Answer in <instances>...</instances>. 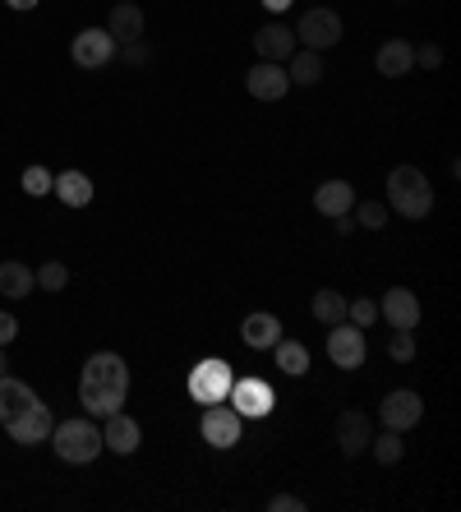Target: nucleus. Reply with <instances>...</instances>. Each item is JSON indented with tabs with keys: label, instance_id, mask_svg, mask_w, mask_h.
I'll list each match as a JSON object with an SVG mask.
<instances>
[{
	"label": "nucleus",
	"instance_id": "f257e3e1",
	"mask_svg": "<svg viewBox=\"0 0 461 512\" xmlns=\"http://www.w3.org/2000/svg\"><path fill=\"white\" fill-rule=\"evenodd\" d=\"M130 397V365L116 351H93L79 374V402L88 416H111Z\"/></svg>",
	"mask_w": 461,
	"mask_h": 512
},
{
	"label": "nucleus",
	"instance_id": "f03ea898",
	"mask_svg": "<svg viewBox=\"0 0 461 512\" xmlns=\"http://www.w3.org/2000/svg\"><path fill=\"white\" fill-rule=\"evenodd\" d=\"M388 203L397 208V217L420 222L434 213V185L425 180L420 167H392L388 171Z\"/></svg>",
	"mask_w": 461,
	"mask_h": 512
},
{
	"label": "nucleus",
	"instance_id": "7ed1b4c3",
	"mask_svg": "<svg viewBox=\"0 0 461 512\" xmlns=\"http://www.w3.org/2000/svg\"><path fill=\"white\" fill-rule=\"evenodd\" d=\"M51 448H56V457L60 462H70V466H88V462H97L102 457V429L93 425V420H65V425H56L51 429Z\"/></svg>",
	"mask_w": 461,
	"mask_h": 512
},
{
	"label": "nucleus",
	"instance_id": "20e7f679",
	"mask_svg": "<svg viewBox=\"0 0 461 512\" xmlns=\"http://www.w3.org/2000/svg\"><path fill=\"white\" fill-rule=\"evenodd\" d=\"M199 434H203V443H213L217 453H226V448H236L240 434H245V416H240L231 402H213V406H203Z\"/></svg>",
	"mask_w": 461,
	"mask_h": 512
},
{
	"label": "nucleus",
	"instance_id": "39448f33",
	"mask_svg": "<svg viewBox=\"0 0 461 512\" xmlns=\"http://www.w3.org/2000/svg\"><path fill=\"white\" fill-rule=\"evenodd\" d=\"M231 383H236V374H231V365L226 360H199L190 370V397L199 406H213V402H226V393H231Z\"/></svg>",
	"mask_w": 461,
	"mask_h": 512
},
{
	"label": "nucleus",
	"instance_id": "423d86ee",
	"mask_svg": "<svg viewBox=\"0 0 461 512\" xmlns=\"http://www.w3.org/2000/svg\"><path fill=\"white\" fill-rule=\"evenodd\" d=\"M120 42L107 33V28H83V33H74L70 42V60L79 65V70H107L111 60H116Z\"/></svg>",
	"mask_w": 461,
	"mask_h": 512
},
{
	"label": "nucleus",
	"instance_id": "0eeeda50",
	"mask_svg": "<svg viewBox=\"0 0 461 512\" xmlns=\"http://www.w3.org/2000/svg\"><path fill=\"white\" fill-rule=\"evenodd\" d=\"M291 33H296V42H305L309 51H328L342 42V14L337 10H305Z\"/></svg>",
	"mask_w": 461,
	"mask_h": 512
},
{
	"label": "nucleus",
	"instance_id": "6e6552de",
	"mask_svg": "<svg viewBox=\"0 0 461 512\" xmlns=\"http://www.w3.org/2000/svg\"><path fill=\"white\" fill-rule=\"evenodd\" d=\"M369 356V346H365V328H355V323H332V333H328V360L337 365V370H360Z\"/></svg>",
	"mask_w": 461,
	"mask_h": 512
},
{
	"label": "nucleus",
	"instance_id": "1a4fd4ad",
	"mask_svg": "<svg viewBox=\"0 0 461 512\" xmlns=\"http://www.w3.org/2000/svg\"><path fill=\"white\" fill-rule=\"evenodd\" d=\"M226 402L236 406L240 416L263 420V416H272V406H277V393H272L268 379H236V383H231V393H226Z\"/></svg>",
	"mask_w": 461,
	"mask_h": 512
},
{
	"label": "nucleus",
	"instance_id": "9d476101",
	"mask_svg": "<svg viewBox=\"0 0 461 512\" xmlns=\"http://www.w3.org/2000/svg\"><path fill=\"white\" fill-rule=\"evenodd\" d=\"M379 420L388 429H397V434H406V429H415L425 420V402H420V393H411V388H397V393H388L379 402Z\"/></svg>",
	"mask_w": 461,
	"mask_h": 512
},
{
	"label": "nucleus",
	"instance_id": "9b49d317",
	"mask_svg": "<svg viewBox=\"0 0 461 512\" xmlns=\"http://www.w3.org/2000/svg\"><path fill=\"white\" fill-rule=\"evenodd\" d=\"M51 429H56V420H51V406L37 402V406H28L19 420H10V425H5V434H10L19 448H37V443L51 439Z\"/></svg>",
	"mask_w": 461,
	"mask_h": 512
},
{
	"label": "nucleus",
	"instance_id": "f8f14e48",
	"mask_svg": "<svg viewBox=\"0 0 461 512\" xmlns=\"http://www.w3.org/2000/svg\"><path fill=\"white\" fill-rule=\"evenodd\" d=\"M379 319H388L392 328H406V333H415V328H420V296H415V291H406V286H392V291H383Z\"/></svg>",
	"mask_w": 461,
	"mask_h": 512
},
{
	"label": "nucleus",
	"instance_id": "ddd939ff",
	"mask_svg": "<svg viewBox=\"0 0 461 512\" xmlns=\"http://www.w3.org/2000/svg\"><path fill=\"white\" fill-rule=\"evenodd\" d=\"M102 443H107L116 457H130L139 453L143 443V429L134 416H125V411H111V416H102Z\"/></svg>",
	"mask_w": 461,
	"mask_h": 512
},
{
	"label": "nucleus",
	"instance_id": "4468645a",
	"mask_svg": "<svg viewBox=\"0 0 461 512\" xmlns=\"http://www.w3.org/2000/svg\"><path fill=\"white\" fill-rule=\"evenodd\" d=\"M337 448H342V457H360L369 453V439H374V425H369L365 411H342L337 416Z\"/></svg>",
	"mask_w": 461,
	"mask_h": 512
},
{
	"label": "nucleus",
	"instance_id": "2eb2a0df",
	"mask_svg": "<svg viewBox=\"0 0 461 512\" xmlns=\"http://www.w3.org/2000/svg\"><path fill=\"white\" fill-rule=\"evenodd\" d=\"M245 88H249V97H259V102H277V97H286V88H291V79H286V65L259 60V65L245 74Z\"/></svg>",
	"mask_w": 461,
	"mask_h": 512
},
{
	"label": "nucleus",
	"instance_id": "dca6fc26",
	"mask_svg": "<svg viewBox=\"0 0 461 512\" xmlns=\"http://www.w3.org/2000/svg\"><path fill=\"white\" fill-rule=\"evenodd\" d=\"M254 51H259V60L286 65V60H291V51H296V33H291L286 24H263L259 33H254Z\"/></svg>",
	"mask_w": 461,
	"mask_h": 512
},
{
	"label": "nucleus",
	"instance_id": "f3484780",
	"mask_svg": "<svg viewBox=\"0 0 461 512\" xmlns=\"http://www.w3.org/2000/svg\"><path fill=\"white\" fill-rule=\"evenodd\" d=\"M37 402H42V397H37L24 379H14V374H0V425L19 420L28 406H37Z\"/></svg>",
	"mask_w": 461,
	"mask_h": 512
},
{
	"label": "nucleus",
	"instance_id": "a211bd4d",
	"mask_svg": "<svg viewBox=\"0 0 461 512\" xmlns=\"http://www.w3.org/2000/svg\"><path fill=\"white\" fill-rule=\"evenodd\" d=\"M240 337H245V346H254V351H272V346L282 342V323H277V314L254 310L240 323Z\"/></svg>",
	"mask_w": 461,
	"mask_h": 512
},
{
	"label": "nucleus",
	"instance_id": "6ab92c4d",
	"mask_svg": "<svg viewBox=\"0 0 461 512\" xmlns=\"http://www.w3.org/2000/svg\"><path fill=\"white\" fill-rule=\"evenodd\" d=\"M107 33L116 37L120 47H130V42H139V37H143V10L134 5V0H120V5H111Z\"/></svg>",
	"mask_w": 461,
	"mask_h": 512
},
{
	"label": "nucleus",
	"instance_id": "aec40b11",
	"mask_svg": "<svg viewBox=\"0 0 461 512\" xmlns=\"http://www.w3.org/2000/svg\"><path fill=\"white\" fill-rule=\"evenodd\" d=\"M314 208H319L323 217H346L355 208L351 180H323L319 190H314Z\"/></svg>",
	"mask_w": 461,
	"mask_h": 512
},
{
	"label": "nucleus",
	"instance_id": "412c9836",
	"mask_svg": "<svg viewBox=\"0 0 461 512\" xmlns=\"http://www.w3.org/2000/svg\"><path fill=\"white\" fill-rule=\"evenodd\" d=\"M374 65H379L383 79H402V74L415 70V47H411V42H402V37H392V42H383V47H379Z\"/></svg>",
	"mask_w": 461,
	"mask_h": 512
},
{
	"label": "nucleus",
	"instance_id": "4be33fe9",
	"mask_svg": "<svg viewBox=\"0 0 461 512\" xmlns=\"http://www.w3.org/2000/svg\"><path fill=\"white\" fill-rule=\"evenodd\" d=\"M33 291H37V277H33V268H28V263H19V259L0 263V296H5V300H28Z\"/></svg>",
	"mask_w": 461,
	"mask_h": 512
},
{
	"label": "nucleus",
	"instance_id": "5701e85b",
	"mask_svg": "<svg viewBox=\"0 0 461 512\" xmlns=\"http://www.w3.org/2000/svg\"><path fill=\"white\" fill-rule=\"evenodd\" d=\"M51 194H56L60 203H70V208H88V203H93V180L83 176V171H60V176L51 180Z\"/></svg>",
	"mask_w": 461,
	"mask_h": 512
},
{
	"label": "nucleus",
	"instance_id": "b1692460",
	"mask_svg": "<svg viewBox=\"0 0 461 512\" xmlns=\"http://www.w3.org/2000/svg\"><path fill=\"white\" fill-rule=\"evenodd\" d=\"M286 79L300 88H314L323 79V51H291V60H286Z\"/></svg>",
	"mask_w": 461,
	"mask_h": 512
},
{
	"label": "nucleus",
	"instance_id": "393cba45",
	"mask_svg": "<svg viewBox=\"0 0 461 512\" xmlns=\"http://www.w3.org/2000/svg\"><path fill=\"white\" fill-rule=\"evenodd\" d=\"M272 356H277V370L286 374V379H300V374H309V346H300V342H277L272 346Z\"/></svg>",
	"mask_w": 461,
	"mask_h": 512
},
{
	"label": "nucleus",
	"instance_id": "a878e982",
	"mask_svg": "<svg viewBox=\"0 0 461 512\" xmlns=\"http://www.w3.org/2000/svg\"><path fill=\"white\" fill-rule=\"evenodd\" d=\"M309 314L332 328V323H342V319H346V296H342V291H319V296L309 300Z\"/></svg>",
	"mask_w": 461,
	"mask_h": 512
},
{
	"label": "nucleus",
	"instance_id": "bb28decb",
	"mask_svg": "<svg viewBox=\"0 0 461 512\" xmlns=\"http://www.w3.org/2000/svg\"><path fill=\"white\" fill-rule=\"evenodd\" d=\"M369 453L379 457L383 466H392V462H402V457H406V443H402V434H397V429H388V434H379V439H369Z\"/></svg>",
	"mask_w": 461,
	"mask_h": 512
},
{
	"label": "nucleus",
	"instance_id": "cd10ccee",
	"mask_svg": "<svg viewBox=\"0 0 461 512\" xmlns=\"http://www.w3.org/2000/svg\"><path fill=\"white\" fill-rule=\"evenodd\" d=\"M33 277H37V286H42V291H65V282H70V268H65L60 259H47Z\"/></svg>",
	"mask_w": 461,
	"mask_h": 512
},
{
	"label": "nucleus",
	"instance_id": "c85d7f7f",
	"mask_svg": "<svg viewBox=\"0 0 461 512\" xmlns=\"http://www.w3.org/2000/svg\"><path fill=\"white\" fill-rule=\"evenodd\" d=\"M379 319V300H346V323H355V328H369V323Z\"/></svg>",
	"mask_w": 461,
	"mask_h": 512
},
{
	"label": "nucleus",
	"instance_id": "c756f323",
	"mask_svg": "<svg viewBox=\"0 0 461 512\" xmlns=\"http://www.w3.org/2000/svg\"><path fill=\"white\" fill-rule=\"evenodd\" d=\"M388 356L397 360V365H411V360H415V337L406 333V328H392V337H388Z\"/></svg>",
	"mask_w": 461,
	"mask_h": 512
},
{
	"label": "nucleus",
	"instance_id": "7c9ffc66",
	"mask_svg": "<svg viewBox=\"0 0 461 512\" xmlns=\"http://www.w3.org/2000/svg\"><path fill=\"white\" fill-rule=\"evenodd\" d=\"M355 222H360L365 231H383V227H388V203H360Z\"/></svg>",
	"mask_w": 461,
	"mask_h": 512
},
{
	"label": "nucleus",
	"instance_id": "2f4dec72",
	"mask_svg": "<svg viewBox=\"0 0 461 512\" xmlns=\"http://www.w3.org/2000/svg\"><path fill=\"white\" fill-rule=\"evenodd\" d=\"M51 171L47 167H28L24 171V194H33V199H42V194H51Z\"/></svg>",
	"mask_w": 461,
	"mask_h": 512
},
{
	"label": "nucleus",
	"instance_id": "473e14b6",
	"mask_svg": "<svg viewBox=\"0 0 461 512\" xmlns=\"http://www.w3.org/2000/svg\"><path fill=\"white\" fill-rule=\"evenodd\" d=\"M415 65H420V70H438V65H443V47H434V42L415 47Z\"/></svg>",
	"mask_w": 461,
	"mask_h": 512
},
{
	"label": "nucleus",
	"instance_id": "72a5a7b5",
	"mask_svg": "<svg viewBox=\"0 0 461 512\" xmlns=\"http://www.w3.org/2000/svg\"><path fill=\"white\" fill-rule=\"evenodd\" d=\"M14 337H19V319L10 310H0V346H10Z\"/></svg>",
	"mask_w": 461,
	"mask_h": 512
},
{
	"label": "nucleus",
	"instance_id": "f704fd0d",
	"mask_svg": "<svg viewBox=\"0 0 461 512\" xmlns=\"http://www.w3.org/2000/svg\"><path fill=\"white\" fill-rule=\"evenodd\" d=\"M268 508L272 512H305V499H296V494H277Z\"/></svg>",
	"mask_w": 461,
	"mask_h": 512
},
{
	"label": "nucleus",
	"instance_id": "c9c22d12",
	"mask_svg": "<svg viewBox=\"0 0 461 512\" xmlns=\"http://www.w3.org/2000/svg\"><path fill=\"white\" fill-rule=\"evenodd\" d=\"M116 56H125L130 65H143V60H148V47H143V42H130V47H120Z\"/></svg>",
	"mask_w": 461,
	"mask_h": 512
},
{
	"label": "nucleus",
	"instance_id": "e433bc0d",
	"mask_svg": "<svg viewBox=\"0 0 461 512\" xmlns=\"http://www.w3.org/2000/svg\"><path fill=\"white\" fill-rule=\"evenodd\" d=\"M291 5H296V0H263V10H272V14H286Z\"/></svg>",
	"mask_w": 461,
	"mask_h": 512
},
{
	"label": "nucleus",
	"instance_id": "4c0bfd02",
	"mask_svg": "<svg viewBox=\"0 0 461 512\" xmlns=\"http://www.w3.org/2000/svg\"><path fill=\"white\" fill-rule=\"evenodd\" d=\"M332 222H337V231H342V236H351V231H355V222H351V213H346V217H332Z\"/></svg>",
	"mask_w": 461,
	"mask_h": 512
},
{
	"label": "nucleus",
	"instance_id": "58836bf2",
	"mask_svg": "<svg viewBox=\"0 0 461 512\" xmlns=\"http://www.w3.org/2000/svg\"><path fill=\"white\" fill-rule=\"evenodd\" d=\"M5 5H10V10H37L42 0H5Z\"/></svg>",
	"mask_w": 461,
	"mask_h": 512
},
{
	"label": "nucleus",
	"instance_id": "ea45409f",
	"mask_svg": "<svg viewBox=\"0 0 461 512\" xmlns=\"http://www.w3.org/2000/svg\"><path fill=\"white\" fill-rule=\"evenodd\" d=\"M0 374H5V346H0Z\"/></svg>",
	"mask_w": 461,
	"mask_h": 512
}]
</instances>
